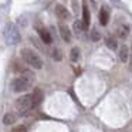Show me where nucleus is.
Here are the masks:
<instances>
[{
    "instance_id": "f257e3e1",
    "label": "nucleus",
    "mask_w": 132,
    "mask_h": 132,
    "mask_svg": "<svg viewBox=\"0 0 132 132\" xmlns=\"http://www.w3.org/2000/svg\"><path fill=\"white\" fill-rule=\"evenodd\" d=\"M20 55H21V58H23L24 63H27L34 70H41L43 68V60H41V57L34 51V50L27 48V47L26 48H21Z\"/></svg>"
},
{
    "instance_id": "f03ea898",
    "label": "nucleus",
    "mask_w": 132,
    "mask_h": 132,
    "mask_svg": "<svg viewBox=\"0 0 132 132\" xmlns=\"http://www.w3.org/2000/svg\"><path fill=\"white\" fill-rule=\"evenodd\" d=\"M3 36H4V40L9 46H16V44L20 43L21 40V36L20 31H19L17 26L14 23H7L6 27L3 30Z\"/></svg>"
},
{
    "instance_id": "7ed1b4c3",
    "label": "nucleus",
    "mask_w": 132,
    "mask_h": 132,
    "mask_svg": "<svg viewBox=\"0 0 132 132\" xmlns=\"http://www.w3.org/2000/svg\"><path fill=\"white\" fill-rule=\"evenodd\" d=\"M31 87V77L29 72H24L21 77H17L12 81V89L14 92H26Z\"/></svg>"
},
{
    "instance_id": "20e7f679",
    "label": "nucleus",
    "mask_w": 132,
    "mask_h": 132,
    "mask_svg": "<svg viewBox=\"0 0 132 132\" xmlns=\"http://www.w3.org/2000/svg\"><path fill=\"white\" fill-rule=\"evenodd\" d=\"M16 109H17L19 114H26L27 111H30L33 106V95L31 94H24L21 97H19L16 100V104H14Z\"/></svg>"
},
{
    "instance_id": "39448f33",
    "label": "nucleus",
    "mask_w": 132,
    "mask_h": 132,
    "mask_svg": "<svg viewBox=\"0 0 132 132\" xmlns=\"http://www.w3.org/2000/svg\"><path fill=\"white\" fill-rule=\"evenodd\" d=\"M55 16H57L58 19H61V20H67V19H70V12L67 10L65 6L57 4V6H55Z\"/></svg>"
},
{
    "instance_id": "423d86ee",
    "label": "nucleus",
    "mask_w": 132,
    "mask_h": 132,
    "mask_svg": "<svg viewBox=\"0 0 132 132\" xmlns=\"http://www.w3.org/2000/svg\"><path fill=\"white\" fill-rule=\"evenodd\" d=\"M60 36L61 38H63L65 43H70L71 41V30L68 29V26H65V24H60Z\"/></svg>"
},
{
    "instance_id": "0eeeda50",
    "label": "nucleus",
    "mask_w": 132,
    "mask_h": 132,
    "mask_svg": "<svg viewBox=\"0 0 132 132\" xmlns=\"http://www.w3.org/2000/svg\"><path fill=\"white\" fill-rule=\"evenodd\" d=\"M33 106H38L41 102H43V91H41L40 88H34V91H33Z\"/></svg>"
},
{
    "instance_id": "6e6552de",
    "label": "nucleus",
    "mask_w": 132,
    "mask_h": 132,
    "mask_svg": "<svg viewBox=\"0 0 132 132\" xmlns=\"http://www.w3.org/2000/svg\"><path fill=\"white\" fill-rule=\"evenodd\" d=\"M89 21H91V17H89V10L87 7V4H82V23L85 30L89 27Z\"/></svg>"
},
{
    "instance_id": "1a4fd4ad",
    "label": "nucleus",
    "mask_w": 132,
    "mask_h": 132,
    "mask_svg": "<svg viewBox=\"0 0 132 132\" xmlns=\"http://www.w3.org/2000/svg\"><path fill=\"white\" fill-rule=\"evenodd\" d=\"M108 21H109V13L105 7H102L100 10V23H101V26H106Z\"/></svg>"
},
{
    "instance_id": "9d476101",
    "label": "nucleus",
    "mask_w": 132,
    "mask_h": 132,
    "mask_svg": "<svg viewBox=\"0 0 132 132\" xmlns=\"http://www.w3.org/2000/svg\"><path fill=\"white\" fill-rule=\"evenodd\" d=\"M38 34H40V38L43 40V43H46V44H51L53 37L50 36V33L47 31L46 29H38Z\"/></svg>"
},
{
    "instance_id": "9b49d317",
    "label": "nucleus",
    "mask_w": 132,
    "mask_h": 132,
    "mask_svg": "<svg viewBox=\"0 0 132 132\" xmlns=\"http://www.w3.org/2000/svg\"><path fill=\"white\" fill-rule=\"evenodd\" d=\"M119 60L122 63H128L129 60V48L126 46H121L119 47Z\"/></svg>"
},
{
    "instance_id": "f8f14e48",
    "label": "nucleus",
    "mask_w": 132,
    "mask_h": 132,
    "mask_svg": "<svg viewBox=\"0 0 132 132\" xmlns=\"http://www.w3.org/2000/svg\"><path fill=\"white\" fill-rule=\"evenodd\" d=\"M105 46L108 47L109 50H117V48H118V41H117V38H114L112 36H108V37L105 38Z\"/></svg>"
},
{
    "instance_id": "ddd939ff",
    "label": "nucleus",
    "mask_w": 132,
    "mask_h": 132,
    "mask_svg": "<svg viewBox=\"0 0 132 132\" xmlns=\"http://www.w3.org/2000/svg\"><path fill=\"white\" fill-rule=\"evenodd\" d=\"M117 34H118V37H119V38H126V37H128V34H129V27L125 26V24L121 26L119 29L117 30Z\"/></svg>"
},
{
    "instance_id": "4468645a",
    "label": "nucleus",
    "mask_w": 132,
    "mask_h": 132,
    "mask_svg": "<svg viewBox=\"0 0 132 132\" xmlns=\"http://www.w3.org/2000/svg\"><path fill=\"white\" fill-rule=\"evenodd\" d=\"M16 122V115L12 114V112H7L3 117V123L4 125H12V123Z\"/></svg>"
},
{
    "instance_id": "2eb2a0df",
    "label": "nucleus",
    "mask_w": 132,
    "mask_h": 132,
    "mask_svg": "<svg viewBox=\"0 0 132 132\" xmlns=\"http://www.w3.org/2000/svg\"><path fill=\"white\" fill-rule=\"evenodd\" d=\"M70 58H71L72 63H77V61L80 60V48H78V47H72V48H71Z\"/></svg>"
},
{
    "instance_id": "dca6fc26",
    "label": "nucleus",
    "mask_w": 132,
    "mask_h": 132,
    "mask_svg": "<svg viewBox=\"0 0 132 132\" xmlns=\"http://www.w3.org/2000/svg\"><path fill=\"white\" fill-rule=\"evenodd\" d=\"M51 57H53V60H55V61H61L63 60V53H61V50L60 48H53Z\"/></svg>"
},
{
    "instance_id": "f3484780",
    "label": "nucleus",
    "mask_w": 132,
    "mask_h": 132,
    "mask_svg": "<svg viewBox=\"0 0 132 132\" xmlns=\"http://www.w3.org/2000/svg\"><path fill=\"white\" fill-rule=\"evenodd\" d=\"M85 30V27H84V23L80 20H75L74 21V31L77 33V34H80L81 31H84Z\"/></svg>"
},
{
    "instance_id": "a211bd4d",
    "label": "nucleus",
    "mask_w": 132,
    "mask_h": 132,
    "mask_svg": "<svg viewBox=\"0 0 132 132\" xmlns=\"http://www.w3.org/2000/svg\"><path fill=\"white\" fill-rule=\"evenodd\" d=\"M100 38H101L100 31H98V30H92V31H91V40L92 41H98Z\"/></svg>"
},
{
    "instance_id": "6ab92c4d",
    "label": "nucleus",
    "mask_w": 132,
    "mask_h": 132,
    "mask_svg": "<svg viewBox=\"0 0 132 132\" xmlns=\"http://www.w3.org/2000/svg\"><path fill=\"white\" fill-rule=\"evenodd\" d=\"M12 132H27V129H26V126H23V125H19V126H16V128L13 129Z\"/></svg>"
},
{
    "instance_id": "aec40b11",
    "label": "nucleus",
    "mask_w": 132,
    "mask_h": 132,
    "mask_svg": "<svg viewBox=\"0 0 132 132\" xmlns=\"http://www.w3.org/2000/svg\"><path fill=\"white\" fill-rule=\"evenodd\" d=\"M131 53H132V47H131ZM131 67H132V65H131Z\"/></svg>"
}]
</instances>
